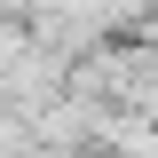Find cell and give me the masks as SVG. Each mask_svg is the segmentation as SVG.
I'll return each instance as SVG.
<instances>
[{
	"mask_svg": "<svg viewBox=\"0 0 158 158\" xmlns=\"http://www.w3.org/2000/svg\"><path fill=\"white\" fill-rule=\"evenodd\" d=\"M0 16H8V24H24V16H32V0H0Z\"/></svg>",
	"mask_w": 158,
	"mask_h": 158,
	"instance_id": "obj_1",
	"label": "cell"
}]
</instances>
